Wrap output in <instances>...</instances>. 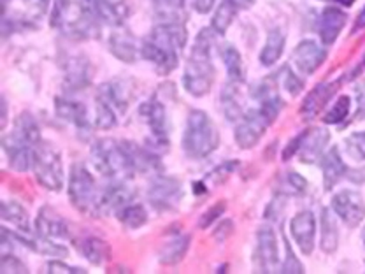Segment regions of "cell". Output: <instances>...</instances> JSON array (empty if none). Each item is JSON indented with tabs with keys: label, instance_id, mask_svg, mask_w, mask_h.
<instances>
[{
	"label": "cell",
	"instance_id": "5b68a950",
	"mask_svg": "<svg viewBox=\"0 0 365 274\" xmlns=\"http://www.w3.org/2000/svg\"><path fill=\"white\" fill-rule=\"evenodd\" d=\"M220 132L209 114L202 109H193L186 120L182 150L190 158H205L218 148Z\"/></svg>",
	"mask_w": 365,
	"mask_h": 274
},
{
	"label": "cell",
	"instance_id": "484cf974",
	"mask_svg": "<svg viewBox=\"0 0 365 274\" xmlns=\"http://www.w3.org/2000/svg\"><path fill=\"white\" fill-rule=\"evenodd\" d=\"M98 95L104 101H108L116 111H125L130 106L132 98H134V90L123 81H109L102 85Z\"/></svg>",
	"mask_w": 365,
	"mask_h": 274
},
{
	"label": "cell",
	"instance_id": "4dcf8cb0",
	"mask_svg": "<svg viewBox=\"0 0 365 274\" xmlns=\"http://www.w3.org/2000/svg\"><path fill=\"white\" fill-rule=\"evenodd\" d=\"M319 246L325 253H334L339 246V228H337L336 216L329 208L322 211V241Z\"/></svg>",
	"mask_w": 365,
	"mask_h": 274
},
{
	"label": "cell",
	"instance_id": "ee69618b",
	"mask_svg": "<svg viewBox=\"0 0 365 274\" xmlns=\"http://www.w3.org/2000/svg\"><path fill=\"white\" fill-rule=\"evenodd\" d=\"M225 208H227L225 203H218V204L212 206V208H209L207 211H205L204 215L200 216L199 227H200V228L211 227L212 222H215V220H218L220 215H223V213H225Z\"/></svg>",
	"mask_w": 365,
	"mask_h": 274
},
{
	"label": "cell",
	"instance_id": "ab89813d",
	"mask_svg": "<svg viewBox=\"0 0 365 274\" xmlns=\"http://www.w3.org/2000/svg\"><path fill=\"white\" fill-rule=\"evenodd\" d=\"M235 167H237V162H223L222 166H218L216 169L211 171V174H207L205 176V183H209V185H222L223 181L227 180L228 176H230L232 173L235 171Z\"/></svg>",
	"mask_w": 365,
	"mask_h": 274
},
{
	"label": "cell",
	"instance_id": "cb8c5ba5",
	"mask_svg": "<svg viewBox=\"0 0 365 274\" xmlns=\"http://www.w3.org/2000/svg\"><path fill=\"white\" fill-rule=\"evenodd\" d=\"M4 230L11 235V239H13V241L20 243V245L26 246V248L37 251V253L55 255V257H67L68 255V250L66 248V246L58 245V243H51L48 238H41V235H37V238H29V235L21 234V230L11 232V230H7V228H4Z\"/></svg>",
	"mask_w": 365,
	"mask_h": 274
},
{
	"label": "cell",
	"instance_id": "44dd1931",
	"mask_svg": "<svg viewBox=\"0 0 365 274\" xmlns=\"http://www.w3.org/2000/svg\"><path fill=\"white\" fill-rule=\"evenodd\" d=\"M322 171H323V186L327 192L334 188L342 178L348 174V167H346L344 160H342L339 148L332 146L325 155L322 157Z\"/></svg>",
	"mask_w": 365,
	"mask_h": 274
},
{
	"label": "cell",
	"instance_id": "f6af8a7d",
	"mask_svg": "<svg viewBox=\"0 0 365 274\" xmlns=\"http://www.w3.org/2000/svg\"><path fill=\"white\" fill-rule=\"evenodd\" d=\"M157 4L160 16H176V13L182 9L185 0H155Z\"/></svg>",
	"mask_w": 365,
	"mask_h": 274
},
{
	"label": "cell",
	"instance_id": "4316f807",
	"mask_svg": "<svg viewBox=\"0 0 365 274\" xmlns=\"http://www.w3.org/2000/svg\"><path fill=\"white\" fill-rule=\"evenodd\" d=\"M123 146L127 150L128 157L132 160V166H134L135 173H155L157 174L162 166H160V160L155 153H151L146 148H140L139 144L128 143L123 141Z\"/></svg>",
	"mask_w": 365,
	"mask_h": 274
},
{
	"label": "cell",
	"instance_id": "680465c9",
	"mask_svg": "<svg viewBox=\"0 0 365 274\" xmlns=\"http://www.w3.org/2000/svg\"><path fill=\"white\" fill-rule=\"evenodd\" d=\"M362 241H364V246H365V228L362 230Z\"/></svg>",
	"mask_w": 365,
	"mask_h": 274
},
{
	"label": "cell",
	"instance_id": "f546056e",
	"mask_svg": "<svg viewBox=\"0 0 365 274\" xmlns=\"http://www.w3.org/2000/svg\"><path fill=\"white\" fill-rule=\"evenodd\" d=\"M90 68L85 56H74L66 66V85L68 90H81L90 83Z\"/></svg>",
	"mask_w": 365,
	"mask_h": 274
},
{
	"label": "cell",
	"instance_id": "db71d44e",
	"mask_svg": "<svg viewBox=\"0 0 365 274\" xmlns=\"http://www.w3.org/2000/svg\"><path fill=\"white\" fill-rule=\"evenodd\" d=\"M364 29H365V6L359 13V16H356L355 26H353V32H360V30H364Z\"/></svg>",
	"mask_w": 365,
	"mask_h": 274
},
{
	"label": "cell",
	"instance_id": "5bb4252c",
	"mask_svg": "<svg viewBox=\"0 0 365 274\" xmlns=\"http://www.w3.org/2000/svg\"><path fill=\"white\" fill-rule=\"evenodd\" d=\"M98 21L120 26L128 18L127 0H83Z\"/></svg>",
	"mask_w": 365,
	"mask_h": 274
},
{
	"label": "cell",
	"instance_id": "e575fe53",
	"mask_svg": "<svg viewBox=\"0 0 365 274\" xmlns=\"http://www.w3.org/2000/svg\"><path fill=\"white\" fill-rule=\"evenodd\" d=\"M2 218L6 220V222L13 223V225L16 227V230H30L29 213H26V209L23 208L20 203H16V201H6V203L2 204Z\"/></svg>",
	"mask_w": 365,
	"mask_h": 274
},
{
	"label": "cell",
	"instance_id": "ffe728a7",
	"mask_svg": "<svg viewBox=\"0 0 365 274\" xmlns=\"http://www.w3.org/2000/svg\"><path fill=\"white\" fill-rule=\"evenodd\" d=\"M140 116L144 118L150 127L155 141L160 144H167V116L165 108L158 101H148L140 106Z\"/></svg>",
	"mask_w": 365,
	"mask_h": 274
},
{
	"label": "cell",
	"instance_id": "836d02e7",
	"mask_svg": "<svg viewBox=\"0 0 365 274\" xmlns=\"http://www.w3.org/2000/svg\"><path fill=\"white\" fill-rule=\"evenodd\" d=\"M237 11L239 7L232 0H222L220 6L216 7V13L211 20V29L216 34H220V36H223L228 30V26L232 25V21H234Z\"/></svg>",
	"mask_w": 365,
	"mask_h": 274
},
{
	"label": "cell",
	"instance_id": "603a6c76",
	"mask_svg": "<svg viewBox=\"0 0 365 274\" xmlns=\"http://www.w3.org/2000/svg\"><path fill=\"white\" fill-rule=\"evenodd\" d=\"M337 83H322V85L314 86V90L304 101L302 108H300V114H302L306 120H313L317 118L319 111L327 106V102L332 98V95L336 93Z\"/></svg>",
	"mask_w": 365,
	"mask_h": 274
},
{
	"label": "cell",
	"instance_id": "c3c4849f",
	"mask_svg": "<svg viewBox=\"0 0 365 274\" xmlns=\"http://www.w3.org/2000/svg\"><path fill=\"white\" fill-rule=\"evenodd\" d=\"M48 273L49 274H85L86 271L81 268H71V265L63 264V262L51 260L48 264Z\"/></svg>",
	"mask_w": 365,
	"mask_h": 274
},
{
	"label": "cell",
	"instance_id": "ac0fdd59",
	"mask_svg": "<svg viewBox=\"0 0 365 274\" xmlns=\"http://www.w3.org/2000/svg\"><path fill=\"white\" fill-rule=\"evenodd\" d=\"M330 134L325 128H311V131L302 132L300 137L299 158L304 163H313L323 157V150L329 144Z\"/></svg>",
	"mask_w": 365,
	"mask_h": 274
},
{
	"label": "cell",
	"instance_id": "d590c367",
	"mask_svg": "<svg viewBox=\"0 0 365 274\" xmlns=\"http://www.w3.org/2000/svg\"><path fill=\"white\" fill-rule=\"evenodd\" d=\"M222 108L225 113V118L230 121H239L245 114H242L241 102H239V90L237 83L232 81V85H228L222 91Z\"/></svg>",
	"mask_w": 365,
	"mask_h": 274
},
{
	"label": "cell",
	"instance_id": "7bdbcfd3",
	"mask_svg": "<svg viewBox=\"0 0 365 274\" xmlns=\"http://www.w3.org/2000/svg\"><path fill=\"white\" fill-rule=\"evenodd\" d=\"M287 243V258H284V262H283V268H281V273H295V274H302L304 273V265L300 264L299 262V258L295 257V253H294V250H292V246H290V243L288 241H284Z\"/></svg>",
	"mask_w": 365,
	"mask_h": 274
},
{
	"label": "cell",
	"instance_id": "7402d4cb",
	"mask_svg": "<svg viewBox=\"0 0 365 274\" xmlns=\"http://www.w3.org/2000/svg\"><path fill=\"white\" fill-rule=\"evenodd\" d=\"M76 248L93 265H104L106 262L111 260V246H109V243L101 238H95V235L78 239Z\"/></svg>",
	"mask_w": 365,
	"mask_h": 274
},
{
	"label": "cell",
	"instance_id": "681fc988",
	"mask_svg": "<svg viewBox=\"0 0 365 274\" xmlns=\"http://www.w3.org/2000/svg\"><path fill=\"white\" fill-rule=\"evenodd\" d=\"M232 232H234V222H232V220H225V222H222L218 227L215 228V234L212 235H215L216 241L223 243L230 238Z\"/></svg>",
	"mask_w": 365,
	"mask_h": 274
},
{
	"label": "cell",
	"instance_id": "816d5d0a",
	"mask_svg": "<svg viewBox=\"0 0 365 274\" xmlns=\"http://www.w3.org/2000/svg\"><path fill=\"white\" fill-rule=\"evenodd\" d=\"M190 2H192V7L197 11V13L205 14L212 9L215 0H190Z\"/></svg>",
	"mask_w": 365,
	"mask_h": 274
},
{
	"label": "cell",
	"instance_id": "8992f818",
	"mask_svg": "<svg viewBox=\"0 0 365 274\" xmlns=\"http://www.w3.org/2000/svg\"><path fill=\"white\" fill-rule=\"evenodd\" d=\"M91 160L102 176L113 180H127L135 173L123 143H116L113 139L97 141L91 146Z\"/></svg>",
	"mask_w": 365,
	"mask_h": 274
},
{
	"label": "cell",
	"instance_id": "11a10c76",
	"mask_svg": "<svg viewBox=\"0 0 365 274\" xmlns=\"http://www.w3.org/2000/svg\"><path fill=\"white\" fill-rule=\"evenodd\" d=\"M232 2H234L239 9H248V7L253 6L255 0H232Z\"/></svg>",
	"mask_w": 365,
	"mask_h": 274
},
{
	"label": "cell",
	"instance_id": "7c38bea8",
	"mask_svg": "<svg viewBox=\"0 0 365 274\" xmlns=\"http://www.w3.org/2000/svg\"><path fill=\"white\" fill-rule=\"evenodd\" d=\"M257 260L260 273H276L279 264L277 239L271 227H260L257 232Z\"/></svg>",
	"mask_w": 365,
	"mask_h": 274
},
{
	"label": "cell",
	"instance_id": "277c9868",
	"mask_svg": "<svg viewBox=\"0 0 365 274\" xmlns=\"http://www.w3.org/2000/svg\"><path fill=\"white\" fill-rule=\"evenodd\" d=\"M212 37L209 30H202L197 36L192 53H190L186 71L182 74V86L193 97H204L215 81V67L211 62Z\"/></svg>",
	"mask_w": 365,
	"mask_h": 274
},
{
	"label": "cell",
	"instance_id": "ba28073f",
	"mask_svg": "<svg viewBox=\"0 0 365 274\" xmlns=\"http://www.w3.org/2000/svg\"><path fill=\"white\" fill-rule=\"evenodd\" d=\"M32 171L41 186L49 192H60L63 188V162L60 151L51 143L41 141L34 153Z\"/></svg>",
	"mask_w": 365,
	"mask_h": 274
},
{
	"label": "cell",
	"instance_id": "7a4b0ae2",
	"mask_svg": "<svg viewBox=\"0 0 365 274\" xmlns=\"http://www.w3.org/2000/svg\"><path fill=\"white\" fill-rule=\"evenodd\" d=\"M41 143V131L36 118L30 113H21L14 121V128L4 136L2 148L6 151L11 169L26 173L34 163V153Z\"/></svg>",
	"mask_w": 365,
	"mask_h": 274
},
{
	"label": "cell",
	"instance_id": "f907efd6",
	"mask_svg": "<svg viewBox=\"0 0 365 274\" xmlns=\"http://www.w3.org/2000/svg\"><path fill=\"white\" fill-rule=\"evenodd\" d=\"M356 102H359V116L365 118V79L356 86Z\"/></svg>",
	"mask_w": 365,
	"mask_h": 274
},
{
	"label": "cell",
	"instance_id": "d6986e66",
	"mask_svg": "<svg viewBox=\"0 0 365 274\" xmlns=\"http://www.w3.org/2000/svg\"><path fill=\"white\" fill-rule=\"evenodd\" d=\"M36 232L41 238L66 239L68 238V225L55 209L41 208L36 218Z\"/></svg>",
	"mask_w": 365,
	"mask_h": 274
},
{
	"label": "cell",
	"instance_id": "1f68e13d",
	"mask_svg": "<svg viewBox=\"0 0 365 274\" xmlns=\"http://www.w3.org/2000/svg\"><path fill=\"white\" fill-rule=\"evenodd\" d=\"M284 44H287V37L279 29H274L269 32L267 41H265L264 49L260 53V64L265 67H271L277 60L281 59L284 51Z\"/></svg>",
	"mask_w": 365,
	"mask_h": 274
},
{
	"label": "cell",
	"instance_id": "4fadbf2b",
	"mask_svg": "<svg viewBox=\"0 0 365 274\" xmlns=\"http://www.w3.org/2000/svg\"><path fill=\"white\" fill-rule=\"evenodd\" d=\"M292 238L304 255H311L317 238V218L311 211H300L290 222Z\"/></svg>",
	"mask_w": 365,
	"mask_h": 274
},
{
	"label": "cell",
	"instance_id": "6da1fadb",
	"mask_svg": "<svg viewBox=\"0 0 365 274\" xmlns=\"http://www.w3.org/2000/svg\"><path fill=\"white\" fill-rule=\"evenodd\" d=\"M160 18L163 20L140 46V55L162 74H170L178 67V49L186 44V26L178 14Z\"/></svg>",
	"mask_w": 365,
	"mask_h": 274
},
{
	"label": "cell",
	"instance_id": "e0dca14e",
	"mask_svg": "<svg viewBox=\"0 0 365 274\" xmlns=\"http://www.w3.org/2000/svg\"><path fill=\"white\" fill-rule=\"evenodd\" d=\"M346 20H348V16H346L344 11H341L336 6H327L322 11V16L318 21V34L322 43L325 46L336 43L342 29H344Z\"/></svg>",
	"mask_w": 365,
	"mask_h": 274
},
{
	"label": "cell",
	"instance_id": "bcb514c9",
	"mask_svg": "<svg viewBox=\"0 0 365 274\" xmlns=\"http://www.w3.org/2000/svg\"><path fill=\"white\" fill-rule=\"evenodd\" d=\"M283 72H284V74H283V86L295 97V95H299L300 91H302V86H304L302 81H300V79L297 78V76L288 67H284Z\"/></svg>",
	"mask_w": 365,
	"mask_h": 274
},
{
	"label": "cell",
	"instance_id": "52a82bcc",
	"mask_svg": "<svg viewBox=\"0 0 365 274\" xmlns=\"http://www.w3.org/2000/svg\"><path fill=\"white\" fill-rule=\"evenodd\" d=\"M68 199L83 215L97 218L102 216V190L85 166L78 163L72 167L68 180Z\"/></svg>",
	"mask_w": 365,
	"mask_h": 274
},
{
	"label": "cell",
	"instance_id": "9f6ffc18",
	"mask_svg": "<svg viewBox=\"0 0 365 274\" xmlns=\"http://www.w3.org/2000/svg\"><path fill=\"white\" fill-rule=\"evenodd\" d=\"M34 2L37 4V6H39V9L41 11H44L46 7H48V4H49V0H34Z\"/></svg>",
	"mask_w": 365,
	"mask_h": 274
},
{
	"label": "cell",
	"instance_id": "8d00e7d4",
	"mask_svg": "<svg viewBox=\"0 0 365 274\" xmlns=\"http://www.w3.org/2000/svg\"><path fill=\"white\" fill-rule=\"evenodd\" d=\"M118 220L125 228L135 230V228H140L148 222V213L140 204H128L127 208L118 213Z\"/></svg>",
	"mask_w": 365,
	"mask_h": 274
},
{
	"label": "cell",
	"instance_id": "9a60e30c",
	"mask_svg": "<svg viewBox=\"0 0 365 274\" xmlns=\"http://www.w3.org/2000/svg\"><path fill=\"white\" fill-rule=\"evenodd\" d=\"M294 64L297 66L302 74H314L318 71L319 66L325 62L327 59V49L323 46H319L314 41L306 39L294 49Z\"/></svg>",
	"mask_w": 365,
	"mask_h": 274
},
{
	"label": "cell",
	"instance_id": "d6a6232c",
	"mask_svg": "<svg viewBox=\"0 0 365 274\" xmlns=\"http://www.w3.org/2000/svg\"><path fill=\"white\" fill-rule=\"evenodd\" d=\"M223 64L228 71V78L234 83H241L245 79V67H242V56L232 44H223L220 49Z\"/></svg>",
	"mask_w": 365,
	"mask_h": 274
},
{
	"label": "cell",
	"instance_id": "9c48e42d",
	"mask_svg": "<svg viewBox=\"0 0 365 274\" xmlns=\"http://www.w3.org/2000/svg\"><path fill=\"white\" fill-rule=\"evenodd\" d=\"M277 114L269 111L264 106H258L257 109H251L239 120L237 127H235L234 137L235 143L242 150H250V148L257 146L260 139L264 137L265 131L276 121Z\"/></svg>",
	"mask_w": 365,
	"mask_h": 274
},
{
	"label": "cell",
	"instance_id": "b9f144b4",
	"mask_svg": "<svg viewBox=\"0 0 365 274\" xmlns=\"http://www.w3.org/2000/svg\"><path fill=\"white\" fill-rule=\"evenodd\" d=\"M0 271H2L4 274H9V273L26 274V273H29V268H26V265L23 264L20 258L14 257V255L4 253L2 264H0Z\"/></svg>",
	"mask_w": 365,
	"mask_h": 274
},
{
	"label": "cell",
	"instance_id": "6f0895ef",
	"mask_svg": "<svg viewBox=\"0 0 365 274\" xmlns=\"http://www.w3.org/2000/svg\"><path fill=\"white\" fill-rule=\"evenodd\" d=\"M337 2H339V4H342V6L349 7V6H351V4H353V2H355V0H337Z\"/></svg>",
	"mask_w": 365,
	"mask_h": 274
},
{
	"label": "cell",
	"instance_id": "83f0119b",
	"mask_svg": "<svg viewBox=\"0 0 365 274\" xmlns=\"http://www.w3.org/2000/svg\"><path fill=\"white\" fill-rule=\"evenodd\" d=\"M190 241H192V238H190L188 234H181L178 235V238H173L170 241H167L158 253L160 264L163 265L180 264L182 258L186 257V253H188Z\"/></svg>",
	"mask_w": 365,
	"mask_h": 274
},
{
	"label": "cell",
	"instance_id": "3957f363",
	"mask_svg": "<svg viewBox=\"0 0 365 274\" xmlns=\"http://www.w3.org/2000/svg\"><path fill=\"white\" fill-rule=\"evenodd\" d=\"M98 21L85 2L56 0L51 13V26L71 39L85 41L98 37Z\"/></svg>",
	"mask_w": 365,
	"mask_h": 274
},
{
	"label": "cell",
	"instance_id": "f35d334b",
	"mask_svg": "<svg viewBox=\"0 0 365 274\" xmlns=\"http://www.w3.org/2000/svg\"><path fill=\"white\" fill-rule=\"evenodd\" d=\"M116 125V109L108 101L98 95L97 97V127L98 128H113Z\"/></svg>",
	"mask_w": 365,
	"mask_h": 274
},
{
	"label": "cell",
	"instance_id": "f1b7e54d",
	"mask_svg": "<svg viewBox=\"0 0 365 274\" xmlns=\"http://www.w3.org/2000/svg\"><path fill=\"white\" fill-rule=\"evenodd\" d=\"M109 49L118 60L125 64H134L137 60V43L128 32H113L109 37Z\"/></svg>",
	"mask_w": 365,
	"mask_h": 274
},
{
	"label": "cell",
	"instance_id": "f5cc1de1",
	"mask_svg": "<svg viewBox=\"0 0 365 274\" xmlns=\"http://www.w3.org/2000/svg\"><path fill=\"white\" fill-rule=\"evenodd\" d=\"M346 178H349L351 181L355 183H364L365 181V169H359V171H348Z\"/></svg>",
	"mask_w": 365,
	"mask_h": 274
},
{
	"label": "cell",
	"instance_id": "8fae6325",
	"mask_svg": "<svg viewBox=\"0 0 365 274\" xmlns=\"http://www.w3.org/2000/svg\"><path fill=\"white\" fill-rule=\"evenodd\" d=\"M181 196V183L176 178L162 176V174L155 178L150 190H148V201L160 211H169V209L176 208L180 204Z\"/></svg>",
	"mask_w": 365,
	"mask_h": 274
},
{
	"label": "cell",
	"instance_id": "30bf717a",
	"mask_svg": "<svg viewBox=\"0 0 365 274\" xmlns=\"http://www.w3.org/2000/svg\"><path fill=\"white\" fill-rule=\"evenodd\" d=\"M332 211L349 228L359 227L365 218V201L356 190H341L332 197Z\"/></svg>",
	"mask_w": 365,
	"mask_h": 274
},
{
	"label": "cell",
	"instance_id": "2e32d148",
	"mask_svg": "<svg viewBox=\"0 0 365 274\" xmlns=\"http://www.w3.org/2000/svg\"><path fill=\"white\" fill-rule=\"evenodd\" d=\"M135 192L125 180H114L113 185L102 190V215H111V213H120L121 209L127 208L134 201Z\"/></svg>",
	"mask_w": 365,
	"mask_h": 274
},
{
	"label": "cell",
	"instance_id": "74e56055",
	"mask_svg": "<svg viewBox=\"0 0 365 274\" xmlns=\"http://www.w3.org/2000/svg\"><path fill=\"white\" fill-rule=\"evenodd\" d=\"M349 108H351V101H349V97L348 95H341V97L334 102V106L330 108V111L323 116V121L329 125L341 123V121H344L346 118H348Z\"/></svg>",
	"mask_w": 365,
	"mask_h": 274
},
{
	"label": "cell",
	"instance_id": "d4e9b609",
	"mask_svg": "<svg viewBox=\"0 0 365 274\" xmlns=\"http://www.w3.org/2000/svg\"><path fill=\"white\" fill-rule=\"evenodd\" d=\"M55 111L56 116L76 125L81 132L88 131V114H86V108L81 102L68 101V98H56Z\"/></svg>",
	"mask_w": 365,
	"mask_h": 274
},
{
	"label": "cell",
	"instance_id": "7dc6e473",
	"mask_svg": "<svg viewBox=\"0 0 365 274\" xmlns=\"http://www.w3.org/2000/svg\"><path fill=\"white\" fill-rule=\"evenodd\" d=\"M284 183H287V186H290L292 193H302V192H306V188H307V181L304 180L300 174L294 173V171H290V173L287 174Z\"/></svg>",
	"mask_w": 365,
	"mask_h": 274
},
{
	"label": "cell",
	"instance_id": "60d3db41",
	"mask_svg": "<svg viewBox=\"0 0 365 274\" xmlns=\"http://www.w3.org/2000/svg\"><path fill=\"white\" fill-rule=\"evenodd\" d=\"M348 150L353 157L359 160H365V131L362 132H353L351 136L346 139Z\"/></svg>",
	"mask_w": 365,
	"mask_h": 274
}]
</instances>
